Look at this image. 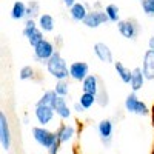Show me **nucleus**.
Here are the masks:
<instances>
[{
    "label": "nucleus",
    "mask_w": 154,
    "mask_h": 154,
    "mask_svg": "<svg viewBox=\"0 0 154 154\" xmlns=\"http://www.w3.org/2000/svg\"><path fill=\"white\" fill-rule=\"evenodd\" d=\"M46 71L51 77H54L56 80H66L69 77V66L66 60L62 57L60 51H56L54 56L46 62Z\"/></svg>",
    "instance_id": "1"
},
{
    "label": "nucleus",
    "mask_w": 154,
    "mask_h": 154,
    "mask_svg": "<svg viewBox=\"0 0 154 154\" xmlns=\"http://www.w3.org/2000/svg\"><path fill=\"white\" fill-rule=\"evenodd\" d=\"M31 134H32L35 142L40 145L42 148H45V149L51 148V146H53V143L57 140V134L54 131H49L48 128L40 126V125H38V126H32Z\"/></svg>",
    "instance_id": "2"
},
{
    "label": "nucleus",
    "mask_w": 154,
    "mask_h": 154,
    "mask_svg": "<svg viewBox=\"0 0 154 154\" xmlns=\"http://www.w3.org/2000/svg\"><path fill=\"white\" fill-rule=\"evenodd\" d=\"M117 31L126 40H137L140 34V25L136 19H120L117 22Z\"/></svg>",
    "instance_id": "3"
},
{
    "label": "nucleus",
    "mask_w": 154,
    "mask_h": 154,
    "mask_svg": "<svg viewBox=\"0 0 154 154\" xmlns=\"http://www.w3.org/2000/svg\"><path fill=\"white\" fill-rule=\"evenodd\" d=\"M56 51H57V49H56L54 43L51 42V40H48V38H43V40L38 43L37 46L32 48V53H34V59H35V62H38V63H45V65H46V62L54 56Z\"/></svg>",
    "instance_id": "4"
},
{
    "label": "nucleus",
    "mask_w": 154,
    "mask_h": 154,
    "mask_svg": "<svg viewBox=\"0 0 154 154\" xmlns=\"http://www.w3.org/2000/svg\"><path fill=\"white\" fill-rule=\"evenodd\" d=\"M125 109L130 114H136V116H148L149 114V108L145 102H142L136 93H130L125 99Z\"/></svg>",
    "instance_id": "5"
},
{
    "label": "nucleus",
    "mask_w": 154,
    "mask_h": 154,
    "mask_svg": "<svg viewBox=\"0 0 154 154\" xmlns=\"http://www.w3.org/2000/svg\"><path fill=\"white\" fill-rule=\"evenodd\" d=\"M108 22H109V19L106 16L105 9H93V11L88 12L86 19L83 20V25L89 29H96V28L102 26V25H105Z\"/></svg>",
    "instance_id": "6"
},
{
    "label": "nucleus",
    "mask_w": 154,
    "mask_h": 154,
    "mask_svg": "<svg viewBox=\"0 0 154 154\" xmlns=\"http://www.w3.org/2000/svg\"><path fill=\"white\" fill-rule=\"evenodd\" d=\"M12 142V136H11V128H9V120L5 111L0 112V143H2L3 151H9Z\"/></svg>",
    "instance_id": "7"
},
{
    "label": "nucleus",
    "mask_w": 154,
    "mask_h": 154,
    "mask_svg": "<svg viewBox=\"0 0 154 154\" xmlns=\"http://www.w3.org/2000/svg\"><path fill=\"white\" fill-rule=\"evenodd\" d=\"M56 111L51 105H35L34 108V117L40 126H46L53 122Z\"/></svg>",
    "instance_id": "8"
},
{
    "label": "nucleus",
    "mask_w": 154,
    "mask_h": 154,
    "mask_svg": "<svg viewBox=\"0 0 154 154\" xmlns=\"http://www.w3.org/2000/svg\"><path fill=\"white\" fill-rule=\"evenodd\" d=\"M89 74V65L86 62H72L69 65V77L75 82H83Z\"/></svg>",
    "instance_id": "9"
},
{
    "label": "nucleus",
    "mask_w": 154,
    "mask_h": 154,
    "mask_svg": "<svg viewBox=\"0 0 154 154\" xmlns=\"http://www.w3.org/2000/svg\"><path fill=\"white\" fill-rule=\"evenodd\" d=\"M97 133H99V137L102 140V143L109 145L111 140H112V133H114V123H112V120L111 119L100 120L99 125H97Z\"/></svg>",
    "instance_id": "10"
},
{
    "label": "nucleus",
    "mask_w": 154,
    "mask_h": 154,
    "mask_svg": "<svg viewBox=\"0 0 154 154\" xmlns=\"http://www.w3.org/2000/svg\"><path fill=\"white\" fill-rule=\"evenodd\" d=\"M54 108V111H56V116L57 117H60L62 120H66V119H69L71 117V108L68 106V102H66V99L65 97H56V100L53 102V105H51Z\"/></svg>",
    "instance_id": "11"
},
{
    "label": "nucleus",
    "mask_w": 154,
    "mask_h": 154,
    "mask_svg": "<svg viewBox=\"0 0 154 154\" xmlns=\"http://www.w3.org/2000/svg\"><path fill=\"white\" fill-rule=\"evenodd\" d=\"M93 49H94L96 57H97L100 62H103V63H114L112 51H111V48H109L106 43H103V42H97V43H94Z\"/></svg>",
    "instance_id": "12"
},
{
    "label": "nucleus",
    "mask_w": 154,
    "mask_h": 154,
    "mask_svg": "<svg viewBox=\"0 0 154 154\" xmlns=\"http://www.w3.org/2000/svg\"><path fill=\"white\" fill-rule=\"evenodd\" d=\"M142 69H143L146 80H154V51H151V49L145 51L143 62H142Z\"/></svg>",
    "instance_id": "13"
},
{
    "label": "nucleus",
    "mask_w": 154,
    "mask_h": 154,
    "mask_svg": "<svg viewBox=\"0 0 154 154\" xmlns=\"http://www.w3.org/2000/svg\"><path fill=\"white\" fill-rule=\"evenodd\" d=\"M82 83V93H89V94H97L100 88V79L96 74H88V77L80 82Z\"/></svg>",
    "instance_id": "14"
},
{
    "label": "nucleus",
    "mask_w": 154,
    "mask_h": 154,
    "mask_svg": "<svg viewBox=\"0 0 154 154\" xmlns=\"http://www.w3.org/2000/svg\"><path fill=\"white\" fill-rule=\"evenodd\" d=\"M57 139L60 140V143H68L69 140H72V137L75 136V126L68 125V123H62L57 128Z\"/></svg>",
    "instance_id": "15"
},
{
    "label": "nucleus",
    "mask_w": 154,
    "mask_h": 154,
    "mask_svg": "<svg viewBox=\"0 0 154 154\" xmlns=\"http://www.w3.org/2000/svg\"><path fill=\"white\" fill-rule=\"evenodd\" d=\"M69 17L74 20V22H82L83 23V20L86 19V16H88V6H86V3H80V2H77L74 6H71L69 9Z\"/></svg>",
    "instance_id": "16"
},
{
    "label": "nucleus",
    "mask_w": 154,
    "mask_h": 154,
    "mask_svg": "<svg viewBox=\"0 0 154 154\" xmlns=\"http://www.w3.org/2000/svg\"><path fill=\"white\" fill-rule=\"evenodd\" d=\"M145 74H143V69L142 68H134L133 69V75H131V82H130V86H131V91L133 93H137L143 88L145 85Z\"/></svg>",
    "instance_id": "17"
},
{
    "label": "nucleus",
    "mask_w": 154,
    "mask_h": 154,
    "mask_svg": "<svg viewBox=\"0 0 154 154\" xmlns=\"http://www.w3.org/2000/svg\"><path fill=\"white\" fill-rule=\"evenodd\" d=\"M37 25L43 32H53L56 26V20L51 14H40L37 19Z\"/></svg>",
    "instance_id": "18"
},
{
    "label": "nucleus",
    "mask_w": 154,
    "mask_h": 154,
    "mask_svg": "<svg viewBox=\"0 0 154 154\" xmlns=\"http://www.w3.org/2000/svg\"><path fill=\"white\" fill-rule=\"evenodd\" d=\"M114 69H116V74L119 75V79H120L123 83H128V85H130L131 75H133V69L126 68L122 62H114Z\"/></svg>",
    "instance_id": "19"
},
{
    "label": "nucleus",
    "mask_w": 154,
    "mask_h": 154,
    "mask_svg": "<svg viewBox=\"0 0 154 154\" xmlns=\"http://www.w3.org/2000/svg\"><path fill=\"white\" fill-rule=\"evenodd\" d=\"M11 19L12 20H23L26 19V5L20 0L12 3V8H11Z\"/></svg>",
    "instance_id": "20"
},
{
    "label": "nucleus",
    "mask_w": 154,
    "mask_h": 154,
    "mask_svg": "<svg viewBox=\"0 0 154 154\" xmlns=\"http://www.w3.org/2000/svg\"><path fill=\"white\" fill-rule=\"evenodd\" d=\"M105 12H106V16L109 19L111 23H117L120 20V9L117 5H114V3H109L105 6Z\"/></svg>",
    "instance_id": "21"
},
{
    "label": "nucleus",
    "mask_w": 154,
    "mask_h": 154,
    "mask_svg": "<svg viewBox=\"0 0 154 154\" xmlns=\"http://www.w3.org/2000/svg\"><path fill=\"white\" fill-rule=\"evenodd\" d=\"M43 31L40 29V28H35V29H32L28 35H26V40H28V43L34 48V46H37L38 43H40L42 40H43Z\"/></svg>",
    "instance_id": "22"
},
{
    "label": "nucleus",
    "mask_w": 154,
    "mask_h": 154,
    "mask_svg": "<svg viewBox=\"0 0 154 154\" xmlns=\"http://www.w3.org/2000/svg\"><path fill=\"white\" fill-rule=\"evenodd\" d=\"M79 102L85 109H89L97 103V97L94 94H89V93H82L80 97H79Z\"/></svg>",
    "instance_id": "23"
},
{
    "label": "nucleus",
    "mask_w": 154,
    "mask_h": 154,
    "mask_svg": "<svg viewBox=\"0 0 154 154\" xmlns=\"http://www.w3.org/2000/svg\"><path fill=\"white\" fill-rule=\"evenodd\" d=\"M96 97H97V103H99L102 108L108 106V103H109V96H108V91H106L105 85L102 83V82H100V88H99V93L96 94Z\"/></svg>",
    "instance_id": "24"
},
{
    "label": "nucleus",
    "mask_w": 154,
    "mask_h": 154,
    "mask_svg": "<svg viewBox=\"0 0 154 154\" xmlns=\"http://www.w3.org/2000/svg\"><path fill=\"white\" fill-rule=\"evenodd\" d=\"M40 16V5L35 0H31V2L26 5V19H38Z\"/></svg>",
    "instance_id": "25"
},
{
    "label": "nucleus",
    "mask_w": 154,
    "mask_h": 154,
    "mask_svg": "<svg viewBox=\"0 0 154 154\" xmlns=\"http://www.w3.org/2000/svg\"><path fill=\"white\" fill-rule=\"evenodd\" d=\"M56 97H59V96H57V93L54 91V89H48V91H45L42 94V97L37 100L35 105H53V102L56 100Z\"/></svg>",
    "instance_id": "26"
},
{
    "label": "nucleus",
    "mask_w": 154,
    "mask_h": 154,
    "mask_svg": "<svg viewBox=\"0 0 154 154\" xmlns=\"http://www.w3.org/2000/svg\"><path fill=\"white\" fill-rule=\"evenodd\" d=\"M54 91L60 97H66L69 94V83H68V80H57L56 86H54Z\"/></svg>",
    "instance_id": "27"
},
{
    "label": "nucleus",
    "mask_w": 154,
    "mask_h": 154,
    "mask_svg": "<svg viewBox=\"0 0 154 154\" xmlns=\"http://www.w3.org/2000/svg\"><path fill=\"white\" fill-rule=\"evenodd\" d=\"M34 74H35V71L31 65H25L19 72V79L20 80H31V79H34Z\"/></svg>",
    "instance_id": "28"
},
{
    "label": "nucleus",
    "mask_w": 154,
    "mask_h": 154,
    "mask_svg": "<svg viewBox=\"0 0 154 154\" xmlns=\"http://www.w3.org/2000/svg\"><path fill=\"white\" fill-rule=\"evenodd\" d=\"M140 6L146 17H154V0H140Z\"/></svg>",
    "instance_id": "29"
},
{
    "label": "nucleus",
    "mask_w": 154,
    "mask_h": 154,
    "mask_svg": "<svg viewBox=\"0 0 154 154\" xmlns=\"http://www.w3.org/2000/svg\"><path fill=\"white\" fill-rule=\"evenodd\" d=\"M35 28H38V25H37V20L35 19H26L25 20V26H23V31H22V34H23V37H26L32 29H35Z\"/></svg>",
    "instance_id": "30"
},
{
    "label": "nucleus",
    "mask_w": 154,
    "mask_h": 154,
    "mask_svg": "<svg viewBox=\"0 0 154 154\" xmlns=\"http://www.w3.org/2000/svg\"><path fill=\"white\" fill-rule=\"evenodd\" d=\"M60 140L57 139L56 140V142L53 143V146H51V148H48V154H59V149H60Z\"/></svg>",
    "instance_id": "31"
},
{
    "label": "nucleus",
    "mask_w": 154,
    "mask_h": 154,
    "mask_svg": "<svg viewBox=\"0 0 154 154\" xmlns=\"http://www.w3.org/2000/svg\"><path fill=\"white\" fill-rule=\"evenodd\" d=\"M72 109H74V112H77V114H82V112H85V111H86V109L80 105V102H75L74 106H72Z\"/></svg>",
    "instance_id": "32"
},
{
    "label": "nucleus",
    "mask_w": 154,
    "mask_h": 154,
    "mask_svg": "<svg viewBox=\"0 0 154 154\" xmlns=\"http://www.w3.org/2000/svg\"><path fill=\"white\" fill-rule=\"evenodd\" d=\"M62 3H63V5H65V6L69 9L71 6H74V5L77 3V0H62Z\"/></svg>",
    "instance_id": "33"
},
{
    "label": "nucleus",
    "mask_w": 154,
    "mask_h": 154,
    "mask_svg": "<svg viewBox=\"0 0 154 154\" xmlns=\"http://www.w3.org/2000/svg\"><path fill=\"white\" fill-rule=\"evenodd\" d=\"M148 49L154 51V35H151V37L148 38Z\"/></svg>",
    "instance_id": "34"
},
{
    "label": "nucleus",
    "mask_w": 154,
    "mask_h": 154,
    "mask_svg": "<svg viewBox=\"0 0 154 154\" xmlns=\"http://www.w3.org/2000/svg\"><path fill=\"white\" fill-rule=\"evenodd\" d=\"M100 6H102L100 2H96V3H94V8H96V9H100Z\"/></svg>",
    "instance_id": "35"
},
{
    "label": "nucleus",
    "mask_w": 154,
    "mask_h": 154,
    "mask_svg": "<svg viewBox=\"0 0 154 154\" xmlns=\"http://www.w3.org/2000/svg\"><path fill=\"white\" fill-rule=\"evenodd\" d=\"M152 126H154V112H152Z\"/></svg>",
    "instance_id": "36"
},
{
    "label": "nucleus",
    "mask_w": 154,
    "mask_h": 154,
    "mask_svg": "<svg viewBox=\"0 0 154 154\" xmlns=\"http://www.w3.org/2000/svg\"><path fill=\"white\" fill-rule=\"evenodd\" d=\"M74 154H77V152H74Z\"/></svg>",
    "instance_id": "37"
}]
</instances>
